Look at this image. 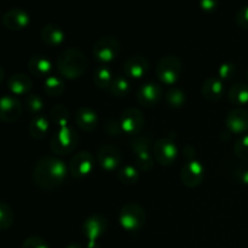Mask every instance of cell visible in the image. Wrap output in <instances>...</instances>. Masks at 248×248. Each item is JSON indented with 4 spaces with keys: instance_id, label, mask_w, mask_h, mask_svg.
Masks as SVG:
<instances>
[{
    "instance_id": "f35d334b",
    "label": "cell",
    "mask_w": 248,
    "mask_h": 248,
    "mask_svg": "<svg viewBox=\"0 0 248 248\" xmlns=\"http://www.w3.org/2000/svg\"><path fill=\"white\" fill-rule=\"evenodd\" d=\"M235 173H236L237 181L241 182L242 184H247L248 186V167L246 166L239 167Z\"/></svg>"
},
{
    "instance_id": "8fae6325",
    "label": "cell",
    "mask_w": 248,
    "mask_h": 248,
    "mask_svg": "<svg viewBox=\"0 0 248 248\" xmlns=\"http://www.w3.org/2000/svg\"><path fill=\"white\" fill-rule=\"evenodd\" d=\"M94 167V156L90 152H79L69 162V173L73 178L81 179L89 176Z\"/></svg>"
},
{
    "instance_id": "9c48e42d",
    "label": "cell",
    "mask_w": 248,
    "mask_h": 248,
    "mask_svg": "<svg viewBox=\"0 0 248 248\" xmlns=\"http://www.w3.org/2000/svg\"><path fill=\"white\" fill-rule=\"evenodd\" d=\"M120 43L116 38L103 36L96 41L93 50H92V55H93L94 60L98 61L99 63L107 64V63H110L116 60L119 52H120Z\"/></svg>"
},
{
    "instance_id": "30bf717a",
    "label": "cell",
    "mask_w": 248,
    "mask_h": 248,
    "mask_svg": "<svg viewBox=\"0 0 248 248\" xmlns=\"http://www.w3.org/2000/svg\"><path fill=\"white\" fill-rule=\"evenodd\" d=\"M107 219L102 215H92L82 224V232L87 239V248H101L97 240L106 232Z\"/></svg>"
},
{
    "instance_id": "e575fe53",
    "label": "cell",
    "mask_w": 248,
    "mask_h": 248,
    "mask_svg": "<svg viewBox=\"0 0 248 248\" xmlns=\"http://www.w3.org/2000/svg\"><path fill=\"white\" fill-rule=\"evenodd\" d=\"M22 248H48V246L41 237L29 236L23 241Z\"/></svg>"
},
{
    "instance_id": "9a60e30c",
    "label": "cell",
    "mask_w": 248,
    "mask_h": 248,
    "mask_svg": "<svg viewBox=\"0 0 248 248\" xmlns=\"http://www.w3.org/2000/svg\"><path fill=\"white\" fill-rule=\"evenodd\" d=\"M162 89L155 82H145L136 91V99L143 107H154L161 101Z\"/></svg>"
},
{
    "instance_id": "484cf974",
    "label": "cell",
    "mask_w": 248,
    "mask_h": 248,
    "mask_svg": "<svg viewBox=\"0 0 248 248\" xmlns=\"http://www.w3.org/2000/svg\"><path fill=\"white\" fill-rule=\"evenodd\" d=\"M65 90L64 80L57 75H50L44 81V92L50 97L62 96Z\"/></svg>"
},
{
    "instance_id": "f1b7e54d",
    "label": "cell",
    "mask_w": 248,
    "mask_h": 248,
    "mask_svg": "<svg viewBox=\"0 0 248 248\" xmlns=\"http://www.w3.org/2000/svg\"><path fill=\"white\" fill-rule=\"evenodd\" d=\"M130 82H128L127 78L121 77V75H118V77L114 78L113 82H111L110 87H109V91L113 96L119 97H126L128 93H130Z\"/></svg>"
},
{
    "instance_id": "e0dca14e",
    "label": "cell",
    "mask_w": 248,
    "mask_h": 248,
    "mask_svg": "<svg viewBox=\"0 0 248 248\" xmlns=\"http://www.w3.org/2000/svg\"><path fill=\"white\" fill-rule=\"evenodd\" d=\"M228 130L234 135H244L248 131V111L242 108H235L229 111L225 119Z\"/></svg>"
},
{
    "instance_id": "d4e9b609",
    "label": "cell",
    "mask_w": 248,
    "mask_h": 248,
    "mask_svg": "<svg viewBox=\"0 0 248 248\" xmlns=\"http://www.w3.org/2000/svg\"><path fill=\"white\" fill-rule=\"evenodd\" d=\"M228 99L234 106L242 107L248 104V86L242 82L232 85L228 92Z\"/></svg>"
},
{
    "instance_id": "7c38bea8",
    "label": "cell",
    "mask_w": 248,
    "mask_h": 248,
    "mask_svg": "<svg viewBox=\"0 0 248 248\" xmlns=\"http://www.w3.org/2000/svg\"><path fill=\"white\" fill-rule=\"evenodd\" d=\"M121 131L126 135L137 136L142 131L145 124V118L142 111L137 108H127L119 119Z\"/></svg>"
},
{
    "instance_id": "603a6c76",
    "label": "cell",
    "mask_w": 248,
    "mask_h": 248,
    "mask_svg": "<svg viewBox=\"0 0 248 248\" xmlns=\"http://www.w3.org/2000/svg\"><path fill=\"white\" fill-rule=\"evenodd\" d=\"M28 70L34 77L46 79L47 77H50V73L52 70V63L45 56H33L28 61Z\"/></svg>"
},
{
    "instance_id": "52a82bcc",
    "label": "cell",
    "mask_w": 248,
    "mask_h": 248,
    "mask_svg": "<svg viewBox=\"0 0 248 248\" xmlns=\"http://www.w3.org/2000/svg\"><path fill=\"white\" fill-rule=\"evenodd\" d=\"M153 156L157 164L162 166H170L176 161L178 156L176 137L173 135L160 138L153 145Z\"/></svg>"
},
{
    "instance_id": "ffe728a7",
    "label": "cell",
    "mask_w": 248,
    "mask_h": 248,
    "mask_svg": "<svg viewBox=\"0 0 248 248\" xmlns=\"http://www.w3.org/2000/svg\"><path fill=\"white\" fill-rule=\"evenodd\" d=\"M31 86H33V81L24 73H16L7 79V87L15 96L27 94L31 90Z\"/></svg>"
},
{
    "instance_id": "7402d4cb",
    "label": "cell",
    "mask_w": 248,
    "mask_h": 248,
    "mask_svg": "<svg viewBox=\"0 0 248 248\" xmlns=\"http://www.w3.org/2000/svg\"><path fill=\"white\" fill-rule=\"evenodd\" d=\"M40 38L44 44L55 47V46L61 45L64 41L65 34L62 31V28L58 27L57 24L47 23L41 28Z\"/></svg>"
},
{
    "instance_id": "60d3db41",
    "label": "cell",
    "mask_w": 248,
    "mask_h": 248,
    "mask_svg": "<svg viewBox=\"0 0 248 248\" xmlns=\"http://www.w3.org/2000/svg\"><path fill=\"white\" fill-rule=\"evenodd\" d=\"M67 248H82V247H81V245H79V244H70V245H68Z\"/></svg>"
},
{
    "instance_id": "4fadbf2b",
    "label": "cell",
    "mask_w": 248,
    "mask_h": 248,
    "mask_svg": "<svg viewBox=\"0 0 248 248\" xmlns=\"http://www.w3.org/2000/svg\"><path fill=\"white\" fill-rule=\"evenodd\" d=\"M97 164L103 171L114 172L121 164V152L116 147L110 144L102 145L96 154Z\"/></svg>"
},
{
    "instance_id": "3957f363",
    "label": "cell",
    "mask_w": 248,
    "mask_h": 248,
    "mask_svg": "<svg viewBox=\"0 0 248 248\" xmlns=\"http://www.w3.org/2000/svg\"><path fill=\"white\" fill-rule=\"evenodd\" d=\"M194 152H195L194 147L190 148V153H189V145L184 147L186 162L182 167L181 181L188 188H196L198 186H200L203 179V166L196 159Z\"/></svg>"
},
{
    "instance_id": "cb8c5ba5",
    "label": "cell",
    "mask_w": 248,
    "mask_h": 248,
    "mask_svg": "<svg viewBox=\"0 0 248 248\" xmlns=\"http://www.w3.org/2000/svg\"><path fill=\"white\" fill-rule=\"evenodd\" d=\"M48 128H50L48 119L45 115H43V114L33 116L28 126L29 135L34 140H43V138H45L48 132Z\"/></svg>"
},
{
    "instance_id": "7a4b0ae2",
    "label": "cell",
    "mask_w": 248,
    "mask_h": 248,
    "mask_svg": "<svg viewBox=\"0 0 248 248\" xmlns=\"http://www.w3.org/2000/svg\"><path fill=\"white\" fill-rule=\"evenodd\" d=\"M56 68L62 78L68 80L79 79L87 69V60L84 53L75 47L65 48L56 61Z\"/></svg>"
},
{
    "instance_id": "83f0119b",
    "label": "cell",
    "mask_w": 248,
    "mask_h": 248,
    "mask_svg": "<svg viewBox=\"0 0 248 248\" xmlns=\"http://www.w3.org/2000/svg\"><path fill=\"white\" fill-rule=\"evenodd\" d=\"M116 177L119 181L126 186H132L140 181V173H138L137 167L132 165H125L116 172Z\"/></svg>"
},
{
    "instance_id": "74e56055",
    "label": "cell",
    "mask_w": 248,
    "mask_h": 248,
    "mask_svg": "<svg viewBox=\"0 0 248 248\" xmlns=\"http://www.w3.org/2000/svg\"><path fill=\"white\" fill-rule=\"evenodd\" d=\"M199 4H200L202 11L211 14V12H215L217 10L219 1L218 0H199Z\"/></svg>"
},
{
    "instance_id": "836d02e7",
    "label": "cell",
    "mask_w": 248,
    "mask_h": 248,
    "mask_svg": "<svg viewBox=\"0 0 248 248\" xmlns=\"http://www.w3.org/2000/svg\"><path fill=\"white\" fill-rule=\"evenodd\" d=\"M235 153L237 157L244 161H248V135L242 136L235 144Z\"/></svg>"
},
{
    "instance_id": "d6a6232c",
    "label": "cell",
    "mask_w": 248,
    "mask_h": 248,
    "mask_svg": "<svg viewBox=\"0 0 248 248\" xmlns=\"http://www.w3.org/2000/svg\"><path fill=\"white\" fill-rule=\"evenodd\" d=\"M14 223V211L7 203L0 201V230H6Z\"/></svg>"
},
{
    "instance_id": "ac0fdd59",
    "label": "cell",
    "mask_w": 248,
    "mask_h": 248,
    "mask_svg": "<svg viewBox=\"0 0 248 248\" xmlns=\"http://www.w3.org/2000/svg\"><path fill=\"white\" fill-rule=\"evenodd\" d=\"M29 22H31V17H29L28 12L18 9V7L10 9L9 11L5 12L4 17H2V24L10 31L24 29L28 26Z\"/></svg>"
},
{
    "instance_id": "2e32d148",
    "label": "cell",
    "mask_w": 248,
    "mask_h": 248,
    "mask_svg": "<svg viewBox=\"0 0 248 248\" xmlns=\"http://www.w3.org/2000/svg\"><path fill=\"white\" fill-rule=\"evenodd\" d=\"M149 61L140 55L131 56L124 63V73L130 79H140L149 70Z\"/></svg>"
},
{
    "instance_id": "8d00e7d4",
    "label": "cell",
    "mask_w": 248,
    "mask_h": 248,
    "mask_svg": "<svg viewBox=\"0 0 248 248\" xmlns=\"http://www.w3.org/2000/svg\"><path fill=\"white\" fill-rule=\"evenodd\" d=\"M237 26L244 29H248V5L241 7L236 14Z\"/></svg>"
},
{
    "instance_id": "4316f807",
    "label": "cell",
    "mask_w": 248,
    "mask_h": 248,
    "mask_svg": "<svg viewBox=\"0 0 248 248\" xmlns=\"http://www.w3.org/2000/svg\"><path fill=\"white\" fill-rule=\"evenodd\" d=\"M93 80L98 89H109L114 80L113 72L107 65H99L94 72Z\"/></svg>"
},
{
    "instance_id": "f546056e",
    "label": "cell",
    "mask_w": 248,
    "mask_h": 248,
    "mask_svg": "<svg viewBox=\"0 0 248 248\" xmlns=\"http://www.w3.org/2000/svg\"><path fill=\"white\" fill-rule=\"evenodd\" d=\"M165 101L171 108H181L186 103V93L178 87H171L165 93Z\"/></svg>"
},
{
    "instance_id": "b9f144b4",
    "label": "cell",
    "mask_w": 248,
    "mask_h": 248,
    "mask_svg": "<svg viewBox=\"0 0 248 248\" xmlns=\"http://www.w3.org/2000/svg\"><path fill=\"white\" fill-rule=\"evenodd\" d=\"M247 78H248V69H247Z\"/></svg>"
},
{
    "instance_id": "44dd1931",
    "label": "cell",
    "mask_w": 248,
    "mask_h": 248,
    "mask_svg": "<svg viewBox=\"0 0 248 248\" xmlns=\"http://www.w3.org/2000/svg\"><path fill=\"white\" fill-rule=\"evenodd\" d=\"M224 91V84L223 80H220L218 77H211L203 82L201 87V93L203 98L207 99L208 102H218L223 96Z\"/></svg>"
},
{
    "instance_id": "277c9868",
    "label": "cell",
    "mask_w": 248,
    "mask_h": 248,
    "mask_svg": "<svg viewBox=\"0 0 248 248\" xmlns=\"http://www.w3.org/2000/svg\"><path fill=\"white\" fill-rule=\"evenodd\" d=\"M121 228L128 232H137L145 224V211L136 202H128L121 207L119 213Z\"/></svg>"
},
{
    "instance_id": "ba28073f",
    "label": "cell",
    "mask_w": 248,
    "mask_h": 248,
    "mask_svg": "<svg viewBox=\"0 0 248 248\" xmlns=\"http://www.w3.org/2000/svg\"><path fill=\"white\" fill-rule=\"evenodd\" d=\"M150 138L148 136H136L132 140V150L135 153L136 165L140 171L148 172L153 169L154 165V156L153 149L150 150Z\"/></svg>"
},
{
    "instance_id": "6da1fadb",
    "label": "cell",
    "mask_w": 248,
    "mask_h": 248,
    "mask_svg": "<svg viewBox=\"0 0 248 248\" xmlns=\"http://www.w3.org/2000/svg\"><path fill=\"white\" fill-rule=\"evenodd\" d=\"M69 169L63 160L57 156H44L35 164L33 170V182L43 190H55L64 183Z\"/></svg>"
},
{
    "instance_id": "ab89813d",
    "label": "cell",
    "mask_w": 248,
    "mask_h": 248,
    "mask_svg": "<svg viewBox=\"0 0 248 248\" xmlns=\"http://www.w3.org/2000/svg\"><path fill=\"white\" fill-rule=\"evenodd\" d=\"M4 77H5V72L1 68V65H0V84H1L2 80H4Z\"/></svg>"
},
{
    "instance_id": "5b68a950",
    "label": "cell",
    "mask_w": 248,
    "mask_h": 248,
    "mask_svg": "<svg viewBox=\"0 0 248 248\" xmlns=\"http://www.w3.org/2000/svg\"><path fill=\"white\" fill-rule=\"evenodd\" d=\"M156 77L161 84L172 86L178 81L183 72V64L177 56H165L156 64Z\"/></svg>"
},
{
    "instance_id": "1f68e13d",
    "label": "cell",
    "mask_w": 248,
    "mask_h": 248,
    "mask_svg": "<svg viewBox=\"0 0 248 248\" xmlns=\"http://www.w3.org/2000/svg\"><path fill=\"white\" fill-rule=\"evenodd\" d=\"M24 104H26V109L34 116L39 115L40 111L44 109V101L40 96L38 94H27L26 99H24Z\"/></svg>"
},
{
    "instance_id": "d6986e66",
    "label": "cell",
    "mask_w": 248,
    "mask_h": 248,
    "mask_svg": "<svg viewBox=\"0 0 248 248\" xmlns=\"http://www.w3.org/2000/svg\"><path fill=\"white\" fill-rule=\"evenodd\" d=\"M75 123L80 130L85 132H92L98 124V115L90 107H80L75 113Z\"/></svg>"
},
{
    "instance_id": "8992f818",
    "label": "cell",
    "mask_w": 248,
    "mask_h": 248,
    "mask_svg": "<svg viewBox=\"0 0 248 248\" xmlns=\"http://www.w3.org/2000/svg\"><path fill=\"white\" fill-rule=\"evenodd\" d=\"M79 142V136L72 126L60 128L50 140L51 150L56 155H67L72 153Z\"/></svg>"
},
{
    "instance_id": "5bb4252c",
    "label": "cell",
    "mask_w": 248,
    "mask_h": 248,
    "mask_svg": "<svg viewBox=\"0 0 248 248\" xmlns=\"http://www.w3.org/2000/svg\"><path fill=\"white\" fill-rule=\"evenodd\" d=\"M22 103L17 97L5 94L0 97V121L6 124L15 123L22 115Z\"/></svg>"
},
{
    "instance_id": "4dcf8cb0",
    "label": "cell",
    "mask_w": 248,
    "mask_h": 248,
    "mask_svg": "<svg viewBox=\"0 0 248 248\" xmlns=\"http://www.w3.org/2000/svg\"><path fill=\"white\" fill-rule=\"evenodd\" d=\"M51 119H52L53 124H56L60 128L69 126V124H68V121H69V111L62 104H57V106L53 107L52 110H51Z\"/></svg>"
},
{
    "instance_id": "d590c367",
    "label": "cell",
    "mask_w": 248,
    "mask_h": 248,
    "mask_svg": "<svg viewBox=\"0 0 248 248\" xmlns=\"http://www.w3.org/2000/svg\"><path fill=\"white\" fill-rule=\"evenodd\" d=\"M235 67L232 63H224L218 69V78L220 80H229L234 77Z\"/></svg>"
}]
</instances>
